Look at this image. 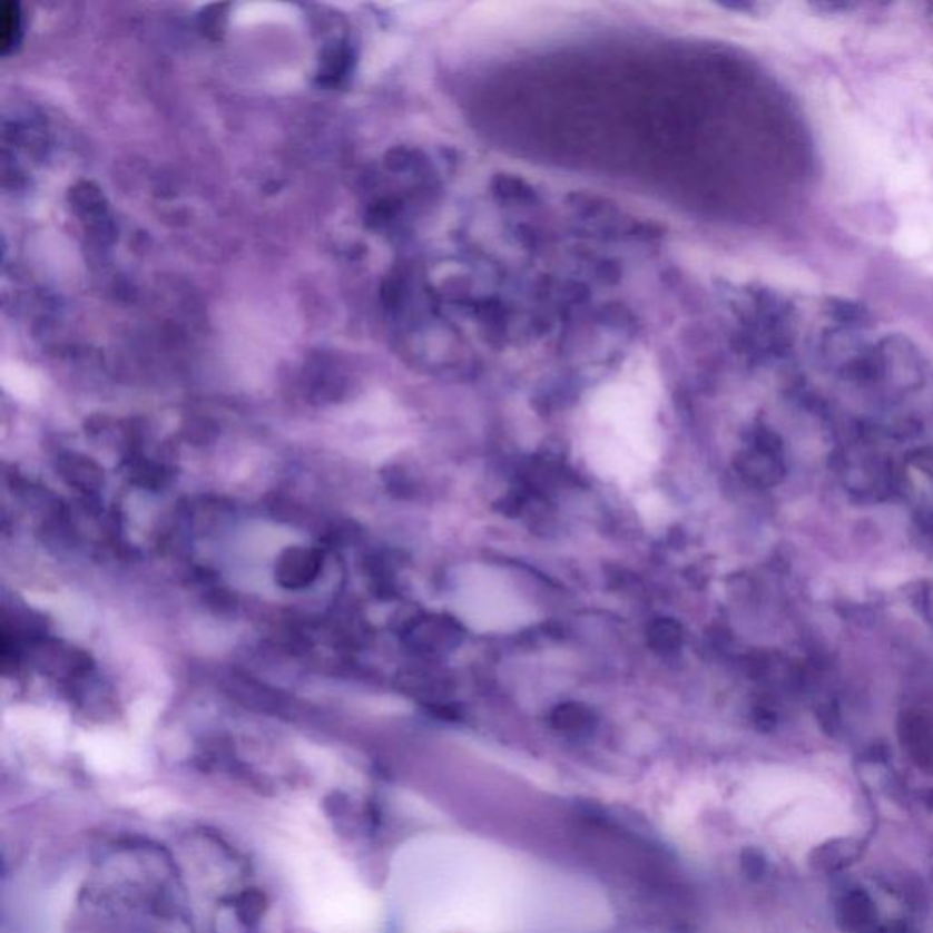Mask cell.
Listing matches in <instances>:
<instances>
[{
    "mask_svg": "<svg viewBox=\"0 0 933 933\" xmlns=\"http://www.w3.org/2000/svg\"><path fill=\"white\" fill-rule=\"evenodd\" d=\"M657 411V380L646 365L600 386L588 406L591 465L618 482L644 477L660 454Z\"/></svg>",
    "mask_w": 933,
    "mask_h": 933,
    "instance_id": "obj_1",
    "label": "cell"
},
{
    "mask_svg": "<svg viewBox=\"0 0 933 933\" xmlns=\"http://www.w3.org/2000/svg\"><path fill=\"white\" fill-rule=\"evenodd\" d=\"M17 30H19V8L11 2H4L0 8V42H2V50H6L11 41L16 39Z\"/></svg>",
    "mask_w": 933,
    "mask_h": 933,
    "instance_id": "obj_3",
    "label": "cell"
},
{
    "mask_svg": "<svg viewBox=\"0 0 933 933\" xmlns=\"http://www.w3.org/2000/svg\"><path fill=\"white\" fill-rule=\"evenodd\" d=\"M452 611L478 632H511L534 620V606L502 569L466 563L451 580Z\"/></svg>",
    "mask_w": 933,
    "mask_h": 933,
    "instance_id": "obj_2",
    "label": "cell"
}]
</instances>
